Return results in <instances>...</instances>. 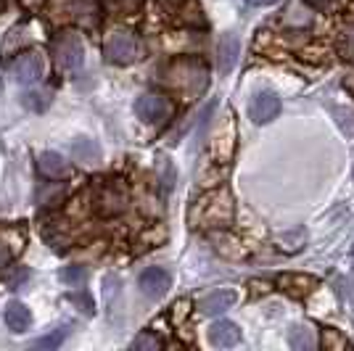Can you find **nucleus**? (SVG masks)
<instances>
[{"label":"nucleus","mask_w":354,"mask_h":351,"mask_svg":"<svg viewBox=\"0 0 354 351\" xmlns=\"http://www.w3.org/2000/svg\"><path fill=\"white\" fill-rule=\"evenodd\" d=\"M164 79L177 88L180 93H185V95H201L209 85V72L207 66L201 64V61L196 59H177L172 61L169 66H167V72H164Z\"/></svg>","instance_id":"f257e3e1"},{"label":"nucleus","mask_w":354,"mask_h":351,"mask_svg":"<svg viewBox=\"0 0 354 351\" xmlns=\"http://www.w3.org/2000/svg\"><path fill=\"white\" fill-rule=\"evenodd\" d=\"M198 222L204 227H227L233 222V198L227 191H214L201 198L198 206Z\"/></svg>","instance_id":"f03ea898"},{"label":"nucleus","mask_w":354,"mask_h":351,"mask_svg":"<svg viewBox=\"0 0 354 351\" xmlns=\"http://www.w3.org/2000/svg\"><path fill=\"white\" fill-rule=\"evenodd\" d=\"M104 53L111 64L127 66L143 56V43L135 37L133 32H111L104 43Z\"/></svg>","instance_id":"7ed1b4c3"},{"label":"nucleus","mask_w":354,"mask_h":351,"mask_svg":"<svg viewBox=\"0 0 354 351\" xmlns=\"http://www.w3.org/2000/svg\"><path fill=\"white\" fill-rule=\"evenodd\" d=\"M53 19L95 27L98 24V0H56L53 3Z\"/></svg>","instance_id":"20e7f679"},{"label":"nucleus","mask_w":354,"mask_h":351,"mask_svg":"<svg viewBox=\"0 0 354 351\" xmlns=\"http://www.w3.org/2000/svg\"><path fill=\"white\" fill-rule=\"evenodd\" d=\"M53 59H56V64H59L64 72L80 69L82 61H85L82 40H80L74 32H61L59 37L53 40Z\"/></svg>","instance_id":"39448f33"},{"label":"nucleus","mask_w":354,"mask_h":351,"mask_svg":"<svg viewBox=\"0 0 354 351\" xmlns=\"http://www.w3.org/2000/svg\"><path fill=\"white\" fill-rule=\"evenodd\" d=\"M135 114L143 119L146 124H164L172 117V103L159 93H146L135 103Z\"/></svg>","instance_id":"423d86ee"},{"label":"nucleus","mask_w":354,"mask_h":351,"mask_svg":"<svg viewBox=\"0 0 354 351\" xmlns=\"http://www.w3.org/2000/svg\"><path fill=\"white\" fill-rule=\"evenodd\" d=\"M45 72V61L37 50H27L21 56H16L11 64V77H14L19 85H35L40 82V77Z\"/></svg>","instance_id":"0eeeda50"},{"label":"nucleus","mask_w":354,"mask_h":351,"mask_svg":"<svg viewBox=\"0 0 354 351\" xmlns=\"http://www.w3.org/2000/svg\"><path fill=\"white\" fill-rule=\"evenodd\" d=\"M95 204H98V211L101 214H119L124 211L127 206V188L119 182V180H106L104 185L95 193Z\"/></svg>","instance_id":"6e6552de"},{"label":"nucleus","mask_w":354,"mask_h":351,"mask_svg":"<svg viewBox=\"0 0 354 351\" xmlns=\"http://www.w3.org/2000/svg\"><path fill=\"white\" fill-rule=\"evenodd\" d=\"M278 114H281V98H278L275 93H270V90H259V93L251 98V106H249L251 122H257V124H267V122H272Z\"/></svg>","instance_id":"1a4fd4ad"},{"label":"nucleus","mask_w":354,"mask_h":351,"mask_svg":"<svg viewBox=\"0 0 354 351\" xmlns=\"http://www.w3.org/2000/svg\"><path fill=\"white\" fill-rule=\"evenodd\" d=\"M169 272L162 269V267H148L140 272V280H138V285H140V291L143 296L148 298H162L164 293L169 291Z\"/></svg>","instance_id":"9d476101"},{"label":"nucleus","mask_w":354,"mask_h":351,"mask_svg":"<svg viewBox=\"0 0 354 351\" xmlns=\"http://www.w3.org/2000/svg\"><path fill=\"white\" fill-rule=\"evenodd\" d=\"M37 169L48 180H66V177H72V164L64 159L61 153H56V151H43L37 156Z\"/></svg>","instance_id":"9b49d317"},{"label":"nucleus","mask_w":354,"mask_h":351,"mask_svg":"<svg viewBox=\"0 0 354 351\" xmlns=\"http://www.w3.org/2000/svg\"><path fill=\"white\" fill-rule=\"evenodd\" d=\"M238 56H241V40L233 32H225L217 43V66H220V74H230L233 66H236Z\"/></svg>","instance_id":"f8f14e48"},{"label":"nucleus","mask_w":354,"mask_h":351,"mask_svg":"<svg viewBox=\"0 0 354 351\" xmlns=\"http://www.w3.org/2000/svg\"><path fill=\"white\" fill-rule=\"evenodd\" d=\"M167 14H172L183 24H204V11L196 0H162Z\"/></svg>","instance_id":"ddd939ff"},{"label":"nucleus","mask_w":354,"mask_h":351,"mask_svg":"<svg viewBox=\"0 0 354 351\" xmlns=\"http://www.w3.org/2000/svg\"><path fill=\"white\" fill-rule=\"evenodd\" d=\"M69 153H72L74 161H80V164H85V167H95L98 161L104 159V151L101 146L95 143V140H90V137H77L69 143Z\"/></svg>","instance_id":"4468645a"},{"label":"nucleus","mask_w":354,"mask_h":351,"mask_svg":"<svg viewBox=\"0 0 354 351\" xmlns=\"http://www.w3.org/2000/svg\"><path fill=\"white\" fill-rule=\"evenodd\" d=\"M278 288L283 293H288V296H294V298H304V296H310L317 288V280L312 275H281Z\"/></svg>","instance_id":"2eb2a0df"},{"label":"nucleus","mask_w":354,"mask_h":351,"mask_svg":"<svg viewBox=\"0 0 354 351\" xmlns=\"http://www.w3.org/2000/svg\"><path fill=\"white\" fill-rule=\"evenodd\" d=\"M209 341H212V346L227 349V346H236L238 341H241V330H238L236 322L220 320L209 328Z\"/></svg>","instance_id":"dca6fc26"},{"label":"nucleus","mask_w":354,"mask_h":351,"mask_svg":"<svg viewBox=\"0 0 354 351\" xmlns=\"http://www.w3.org/2000/svg\"><path fill=\"white\" fill-rule=\"evenodd\" d=\"M236 298H238L236 291H214V293H209L207 298L198 301V309H201L204 317H217V314H222L225 309L233 307Z\"/></svg>","instance_id":"f3484780"},{"label":"nucleus","mask_w":354,"mask_h":351,"mask_svg":"<svg viewBox=\"0 0 354 351\" xmlns=\"http://www.w3.org/2000/svg\"><path fill=\"white\" fill-rule=\"evenodd\" d=\"M3 320L8 325V330H14V333H24V330H30L32 325V312L21 301H8L6 304V312H3Z\"/></svg>","instance_id":"a211bd4d"},{"label":"nucleus","mask_w":354,"mask_h":351,"mask_svg":"<svg viewBox=\"0 0 354 351\" xmlns=\"http://www.w3.org/2000/svg\"><path fill=\"white\" fill-rule=\"evenodd\" d=\"M315 333H312L310 325H294L288 330V346L296 351H312L315 349Z\"/></svg>","instance_id":"6ab92c4d"},{"label":"nucleus","mask_w":354,"mask_h":351,"mask_svg":"<svg viewBox=\"0 0 354 351\" xmlns=\"http://www.w3.org/2000/svg\"><path fill=\"white\" fill-rule=\"evenodd\" d=\"M50 101H53V98H50L48 90H27V93L21 95V106L35 111V114H43L45 108L50 106Z\"/></svg>","instance_id":"aec40b11"},{"label":"nucleus","mask_w":354,"mask_h":351,"mask_svg":"<svg viewBox=\"0 0 354 351\" xmlns=\"http://www.w3.org/2000/svg\"><path fill=\"white\" fill-rule=\"evenodd\" d=\"M69 336V325H64V328H59V330H53V333H48V336L45 338H40V341H37V343H35V346H37V349H59L61 343H64V338Z\"/></svg>","instance_id":"412c9836"},{"label":"nucleus","mask_w":354,"mask_h":351,"mask_svg":"<svg viewBox=\"0 0 354 351\" xmlns=\"http://www.w3.org/2000/svg\"><path fill=\"white\" fill-rule=\"evenodd\" d=\"M140 3H143V0H106L109 11H114V14H122V16L138 14Z\"/></svg>","instance_id":"4be33fe9"},{"label":"nucleus","mask_w":354,"mask_h":351,"mask_svg":"<svg viewBox=\"0 0 354 351\" xmlns=\"http://www.w3.org/2000/svg\"><path fill=\"white\" fill-rule=\"evenodd\" d=\"M323 346H325V349L339 351V349H346V346H349V341L341 336L339 330H333V328H325V330H323Z\"/></svg>","instance_id":"5701e85b"},{"label":"nucleus","mask_w":354,"mask_h":351,"mask_svg":"<svg viewBox=\"0 0 354 351\" xmlns=\"http://www.w3.org/2000/svg\"><path fill=\"white\" fill-rule=\"evenodd\" d=\"M341 53H344V59L354 61V24L344 27L341 32Z\"/></svg>","instance_id":"b1692460"},{"label":"nucleus","mask_w":354,"mask_h":351,"mask_svg":"<svg viewBox=\"0 0 354 351\" xmlns=\"http://www.w3.org/2000/svg\"><path fill=\"white\" fill-rule=\"evenodd\" d=\"M164 341L156 336H151V333H140V336L133 341V349L135 351H143V349H162Z\"/></svg>","instance_id":"393cba45"},{"label":"nucleus","mask_w":354,"mask_h":351,"mask_svg":"<svg viewBox=\"0 0 354 351\" xmlns=\"http://www.w3.org/2000/svg\"><path fill=\"white\" fill-rule=\"evenodd\" d=\"M61 280H64L66 285H80V283L85 280V269H82V267H64V269H61Z\"/></svg>","instance_id":"a878e982"},{"label":"nucleus","mask_w":354,"mask_h":351,"mask_svg":"<svg viewBox=\"0 0 354 351\" xmlns=\"http://www.w3.org/2000/svg\"><path fill=\"white\" fill-rule=\"evenodd\" d=\"M11 256H14V251L8 249V243H3V240H0V269H3V267H8Z\"/></svg>","instance_id":"bb28decb"},{"label":"nucleus","mask_w":354,"mask_h":351,"mask_svg":"<svg viewBox=\"0 0 354 351\" xmlns=\"http://www.w3.org/2000/svg\"><path fill=\"white\" fill-rule=\"evenodd\" d=\"M69 298H72V301H77V304L82 307V312H85V314H93V301H90L88 296H69Z\"/></svg>","instance_id":"cd10ccee"},{"label":"nucleus","mask_w":354,"mask_h":351,"mask_svg":"<svg viewBox=\"0 0 354 351\" xmlns=\"http://www.w3.org/2000/svg\"><path fill=\"white\" fill-rule=\"evenodd\" d=\"M310 6H315V8H330L333 6V0H307Z\"/></svg>","instance_id":"c85d7f7f"},{"label":"nucleus","mask_w":354,"mask_h":351,"mask_svg":"<svg viewBox=\"0 0 354 351\" xmlns=\"http://www.w3.org/2000/svg\"><path fill=\"white\" fill-rule=\"evenodd\" d=\"M254 6H272V3H278V0H251Z\"/></svg>","instance_id":"c756f323"},{"label":"nucleus","mask_w":354,"mask_h":351,"mask_svg":"<svg viewBox=\"0 0 354 351\" xmlns=\"http://www.w3.org/2000/svg\"><path fill=\"white\" fill-rule=\"evenodd\" d=\"M3 6H6V0H0V11H3Z\"/></svg>","instance_id":"7c9ffc66"}]
</instances>
